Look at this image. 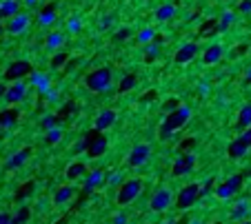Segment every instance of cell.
Listing matches in <instances>:
<instances>
[{
  "label": "cell",
  "instance_id": "obj_7",
  "mask_svg": "<svg viewBox=\"0 0 251 224\" xmlns=\"http://www.w3.org/2000/svg\"><path fill=\"white\" fill-rule=\"evenodd\" d=\"M196 167V153H183L174 162V176H187Z\"/></svg>",
  "mask_w": 251,
  "mask_h": 224
},
{
  "label": "cell",
  "instance_id": "obj_47",
  "mask_svg": "<svg viewBox=\"0 0 251 224\" xmlns=\"http://www.w3.org/2000/svg\"><path fill=\"white\" fill-rule=\"evenodd\" d=\"M247 82H249V85H251V69H249V71H247Z\"/></svg>",
  "mask_w": 251,
  "mask_h": 224
},
{
  "label": "cell",
  "instance_id": "obj_39",
  "mask_svg": "<svg viewBox=\"0 0 251 224\" xmlns=\"http://www.w3.org/2000/svg\"><path fill=\"white\" fill-rule=\"evenodd\" d=\"M178 107H180V102L176 100V98H169V100L164 102V109H167V111H176Z\"/></svg>",
  "mask_w": 251,
  "mask_h": 224
},
{
  "label": "cell",
  "instance_id": "obj_46",
  "mask_svg": "<svg viewBox=\"0 0 251 224\" xmlns=\"http://www.w3.org/2000/svg\"><path fill=\"white\" fill-rule=\"evenodd\" d=\"M116 224H127V218H125V215H118V218H116Z\"/></svg>",
  "mask_w": 251,
  "mask_h": 224
},
{
  "label": "cell",
  "instance_id": "obj_51",
  "mask_svg": "<svg viewBox=\"0 0 251 224\" xmlns=\"http://www.w3.org/2000/svg\"><path fill=\"white\" fill-rule=\"evenodd\" d=\"M164 224H176V222H164Z\"/></svg>",
  "mask_w": 251,
  "mask_h": 224
},
{
  "label": "cell",
  "instance_id": "obj_5",
  "mask_svg": "<svg viewBox=\"0 0 251 224\" xmlns=\"http://www.w3.org/2000/svg\"><path fill=\"white\" fill-rule=\"evenodd\" d=\"M142 189V182L138 180V178H134V180H127L125 184L118 189V204H129V202H134L136 198H138V193H140Z\"/></svg>",
  "mask_w": 251,
  "mask_h": 224
},
{
  "label": "cell",
  "instance_id": "obj_31",
  "mask_svg": "<svg viewBox=\"0 0 251 224\" xmlns=\"http://www.w3.org/2000/svg\"><path fill=\"white\" fill-rule=\"evenodd\" d=\"M231 22H233V14H231V11H227V14L222 16L220 22H218V31H225V29H227Z\"/></svg>",
  "mask_w": 251,
  "mask_h": 224
},
{
  "label": "cell",
  "instance_id": "obj_24",
  "mask_svg": "<svg viewBox=\"0 0 251 224\" xmlns=\"http://www.w3.org/2000/svg\"><path fill=\"white\" fill-rule=\"evenodd\" d=\"M251 124V105H245L240 109V113H238V127L240 129H247Z\"/></svg>",
  "mask_w": 251,
  "mask_h": 224
},
{
  "label": "cell",
  "instance_id": "obj_8",
  "mask_svg": "<svg viewBox=\"0 0 251 224\" xmlns=\"http://www.w3.org/2000/svg\"><path fill=\"white\" fill-rule=\"evenodd\" d=\"M24 95H27V85L20 82V80H16L11 87H7L5 102H9V105H18V102L24 100Z\"/></svg>",
  "mask_w": 251,
  "mask_h": 224
},
{
  "label": "cell",
  "instance_id": "obj_9",
  "mask_svg": "<svg viewBox=\"0 0 251 224\" xmlns=\"http://www.w3.org/2000/svg\"><path fill=\"white\" fill-rule=\"evenodd\" d=\"M196 56H198V45L187 43V45H183V47H178L174 60H176V65H187V62H191Z\"/></svg>",
  "mask_w": 251,
  "mask_h": 224
},
{
  "label": "cell",
  "instance_id": "obj_34",
  "mask_svg": "<svg viewBox=\"0 0 251 224\" xmlns=\"http://www.w3.org/2000/svg\"><path fill=\"white\" fill-rule=\"evenodd\" d=\"M247 213H249V209H247V204H245V202H240V204H238V209H233L231 218H233V220H238V218H242V215H247Z\"/></svg>",
  "mask_w": 251,
  "mask_h": 224
},
{
  "label": "cell",
  "instance_id": "obj_18",
  "mask_svg": "<svg viewBox=\"0 0 251 224\" xmlns=\"http://www.w3.org/2000/svg\"><path fill=\"white\" fill-rule=\"evenodd\" d=\"M56 2H49V5H45V9L38 14V20H40V24H51L53 20H56Z\"/></svg>",
  "mask_w": 251,
  "mask_h": 224
},
{
  "label": "cell",
  "instance_id": "obj_15",
  "mask_svg": "<svg viewBox=\"0 0 251 224\" xmlns=\"http://www.w3.org/2000/svg\"><path fill=\"white\" fill-rule=\"evenodd\" d=\"M247 151H249V144H247L242 138L231 140V144H229V149H227L229 157H233V160H238V157H242Z\"/></svg>",
  "mask_w": 251,
  "mask_h": 224
},
{
  "label": "cell",
  "instance_id": "obj_43",
  "mask_svg": "<svg viewBox=\"0 0 251 224\" xmlns=\"http://www.w3.org/2000/svg\"><path fill=\"white\" fill-rule=\"evenodd\" d=\"M0 224H11V215L9 213H0Z\"/></svg>",
  "mask_w": 251,
  "mask_h": 224
},
{
  "label": "cell",
  "instance_id": "obj_25",
  "mask_svg": "<svg viewBox=\"0 0 251 224\" xmlns=\"http://www.w3.org/2000/svg\"><path fill=\"white\" fill-rule=\"evenodd\" d=\"M218 31V20L216 18H211V20H205L203 24H200V36H213Z\"/></svg>",
  "mask_w": 251,
  "mask_h": 224
},
{
  "label": "cell",
  "instance_id": "obj_44",
  "mask_svg": "<svg viewBox=\"0 0 251 224\" xmlns=\"http://www.w3.org/2000/svg\"><path fill=\"white\" fill-rule=\"evenodd\" d=\"M5 93H7V85L0 82V100H5Z\"/></svg>",
  "mask_w": 251,
  "mask_h": 224
},
{
  "label": "cell",
  "instance_id": "obj_2",
  "mask_svg": "<svg viewBox=\"0 0 251 224\" xmlns=\"http://www.w3.org/2000/svg\"><path fill=\"white\" fill-rule=\"evenodd\" d=\"M82 144H85V153L89 157H100L107 151V135H102L100 129H91L85 134Z\"/></svg>",
  "mask_w": 251,
  "mask_h": 224
},
{
  "label": "cell",
  "instance_id": "obj_28",
  "mask_svg": "<svg viewBox=\"0 0 251 224\" xmlns=\"http://www.w3.org/2000/svg\"><path fill=\"white\" fill-rule=\"evenodd\" d=\"M34 182H24V184L23 186H20V189L18 191H16V202H20V200H24V198H27V196H31V193H34Z\"/></svg>",
  "mask_w": 251,
  "mask_h": 224
},
{
  "label": "cell",
  "instance_id": "obj_11",
  "mask_svg": "<svg viewBox=\"0 0 251 224\" xmlns=\"http://www.w3.org/2000/svg\"><path fill=\"white\" fill-rule=\"evenodd\" d=\"M149 151L151 149L147 147V144H138V147H134L131 153H129V164L131 167H142V164L149 160Z\"/></svg>",
  "mask_w": 251,
  "mask_h": 224
},
{
  "label": "cell",
  "instance_id": "obj_29",
  "mask_svg": "<svg viewBox=\"0 0 251 224\" xmlns=\"http://www.w3.org/2000/svg\"><path fill=\"white\" fill-rule=\"evenodd\" d=\"M100 180H102V171H91V176H89L87 184H85V196H87V193H91L93 186H96Z\"/></svg>",
  "mask_w": 251,
  "mask_h": 224
},
{
  "label": "cell",
  "instance_id": "obj_49",
  "mask_svg": "<svg viewBox=\"0 0 251 224\" xmlns=\"http://www.w3.org/2000/svg\"><path fill=\"white\" fill-rule=\"evenodd\" d=\"M34 2H36V0H27V5H34Z\"/></svg>",
  "mask_w": 251,
  "mask_h": 224
},
{
  "label": "cell",
  "instance_id": "obj_33",
  "mask_svg": "<svg viewBox=\"0 0 251 224\" xmlns=\"http://www.w3.org/2000/svg\"><path fill=\"white\" fill-rule=\"evenodd\" d=\"M60 122V118H58V115H47V118H45L43 120V127H45V129H53V127H56V124H58Z\"/></svg>",
  "mask_w": 251,
  "mask_h": 224
},
{
  "label": "cell",
  "instance_id": "obj_42",
  "mask_svg": "<svg viewBox=\"0 0 251 224\" xmlns=\"http://www.w3.org/2000/svg\"><path fill=\"white\" fill-rule=\"evenodd\" d=\"M240 138L245 140V142H247V144H249V147H251V124H249V127H247L245 131H242V135H240Z\"/></svg>",
  "mask_w": 251,
  "mask_h": 224
},
{
  "label": "cell",
  "instance_id": "obj_50",
  "mask_svg": "<svg viewBox=\"0 0 251 224\" xmlns=\"http://www.w3.org/2000/svg\"><path fill=\"white\" fill-rule=\"evenodd\" d=\"M2 31H5V27H2V24H0V34H2Z\"/></svg>",
  "mask_w": 251,
  "mask_h": 224
},
{
  "label": "cell",
  "instance_id": "obj_26",
  "mask_svg": "<svg viewBox=\"0 0 251 224\" xmlns=\"http://www.w3.org/2000/svg\"><path fill=\"white\" fill-rule=\"evenodd\" d=\"M85 171H87V167H85L82 162H73V164L67 167V178L69 180H76V178H80Z\"/></svg>",
  "mask_w": 251,
  "mask_h": 224
},
{
  "label": "cell",
  "instance_id": "obj_1",
  "mask_svg": "<svg viewBox=\"0 0 251 224\" xmlns=\"http://www.w3.org/2000/svg\"><path fill=\"white\" fill-rule=\"evenodd\" d=\"M111 80H114L111 69L98 67V69H93L91 73H87V78H85V87H87L89 91H93V93H102V91H107L111 87Z\"/></svg>",
  "mask_w": 251,
  "mask_h": 224
},
{
  "label": "cell",
  "instance_id": "obj_3",
  "mask_svg": "<svg viewBox=\"0 0 251 224\" xmlns=\"http://www.w3.org/2000/svg\"><path fill=\"white\" fill-rule=\"evenodd\" d=\"M31 73H34V67H31L29 60H16V62H11L9 67H7L5 80L16 82V80H23V78L31 76Z\"/></svg>",
  "mask_w": 251,
  "mask_h": 224
},
{
  "label": "cell",
  "instance_id": "obj_19",
  "mask_svg": "<svg viewBox=\"0 0 251 224\" xmlns=\"http://www.w3.org/2000/svg\"><path fill=\"white\" fill-rule=\"evenodd\" d=\"M73 193H76L73 186H60V189L56 191V196H53V202H56V204H65V202H69L73 198Z\"/></svg>",
  "mask_w": 251,
  "mask_h": 224
},
{
  "label": "cell",
  "instance_id": "obj_48",
  "mask_svg": "<svg viewBox=\"0 0 251 224\" xmlns=\"http://www.w3.org/2000/svg\"><path fill=\"white\" fill-rule=\"evenodd\" d=\"M238 224H251V222H249V220H242V222H238Z\"/></svg>",
  "mask_w": 251,
  "mask_h": 224
},
{
  "label": "cell",
  "instance_id": "obj_4",
  "mask_svg": "<svg viewBox=\"0 0 251 224\" xmlns=\"http://www.w3.org/2000/svg\"><path fill=\"white\" fill-rule=\"evenodd\" d=\"M189 115H191V111H189L187 107H178L176 111H169V113H167L162 127H167L169 131H178L189 122Z\"/></svg>",
  "mask_w": 251,
  "mask_h": 224
},
{
  "label": "cell",
  "instance_id": "obj_21",
  "mask_svg": "<svg viewBox=\"0 0 251 224\" xmlns=\"http://www.w3.org/2000/svg\"><path fill=\"white\" fill-rule=\"evenodd\" d=\"M29 153H31V149H23V151H18L16 156H11V160L7 162V169H16V167H20V164H24L27 157H29Z\"/></svg>",
  "mask_w": 251,
  "mask_h": 224
},
{
  "label": "cell",
  "instance_id": "obj_40",
  "mask_svg": "<svg viewBox=\"0 0 251 224\" xmlns=\"http://www.w3.org/2000/svg\"><path fill=\"white\" fill-rule=\"evenodd\" d=\"M238 11H240V14H249L251 11V0H242L240 5H238Z\"/></svg>",
  "mask_w": 251,
  "mask_h": 224
},
{
  "label": "cell",
  "instance_id": "obj_30",
  "mask_svg": "<svg viewBox=\"0 0 251 224\" xmlns=\"http://www.w3.org/2000/svg\"><path fill=\"white\" fill-rule=\"evenodd\" d=\"M156 38V34H154V29H142L140 34H138V40H140L142 45H149L151 40Z\"/></svg>",
  "mask_w": 251,
  "mask_h": 224
},
{
  "label": "cell",
  "instance_id": "obj_14",
  "mask_svg": "<svg viewBox=\"0 0 251 224\" xmlns=\"http://www.w3.org/2000/svg\"><path fill=\"white\" fill-rule=\"evenodd\" d=\"M114 122H116V111L105 109V111H100V113H98V118H96V129L105 131V129H109Z\"/></svg>",
  "mask_w": 251,
  "mask_h": 224
},
{
  "label": "cell",
  "instance_id": "obj_38",
  "mask_svg": "<svg viewBox=\"0 0 251 224\" xmlns=\"http://www.w3.org/2000/svg\"><path fill=\"white\" fill-rule=\"evenodd\" d=\"M191 147H196V140H193V138H187L183 144H180V153H189V149H191Z\"/></svg>",
  "mask_w": 251,
  "mask_h": 224
},
{
  "label": "cell",
  "instance_id": "obj_6",
  "mask_svg": "<svg viewBox=\"0 0 251 224\" xmlns=\"http://www.w3.org/2000/svg\"><path fill=\"white\" fill-rule=\"evenodd\" d=\"M200 198V186L198 184H187L184 189H180L178 198H176V206L183 211H187L189 206L196 204V200Z\"/></svg>",
  "mask_w": 251,
  "mask_h": 224
},
{
  "label": "cell",
  "instance_id": "obj_45",
  "mask_svg": "<svg viewBox=\"0 0 251 224\" xmlns=\"http://www.w3.org/2000/svg\"><path fill=\"white\" fill-rule=\"evenodd\" d=\"M109 24H111V18H105V20H102V22H100V29L109 27Z\"/></svg>",
  "mask_w": 251,
  "mask_h": 224
},
{
  "label": "cell",
  "instance_id": "obj_35",
  "mask_svg": "<svg viewBox=\"0 0 251 224\" xmlns=\"http://www.w3.org/2000/svg\"><path fill=\"white\" fill-rule=\"evenodd\" d=\"M63 43V36L60 34H49V38H47V47H58V45Z\"/></svg>",
  "mask_w": 251,
  "mask_h": 224
},
{
  "label": "cell",
  "instance_id": "obj_27",
  "mask_svg": "<svg viewBox=\"0 0 251 224\" xmlns=\"http://www.w3.org/2000/svg\"><path fill=\"white\" fill-rule=\"evenodd\" d=\"M29 218H31L29 206H20L18 213L11 218V224H27V220H29Z\"/></svg>",
  "mask_w": 251,
  "mask_h": 224
},
{
  "label": "cell",
  "instance_id": "obj_17",
  "mask_svg": "<svg viewBox=\"0 0 251 224\" xmlns=\"http://www.w3.org/2000/svg\"><path fill=\"white\" fill-rule=\"evenodd\" d=\"M220 58H222V45H211L203 53L205 65H216V62H220Z\"/></svg>",
  "mask_w": 251,
  "mask_h": 224
},
{
  "label": "cell",
  "instance_id": "obj_36",
  "mask_svg": "<svg viewBox=\"0 0 251 224\" xmlns=\"http://www.w3.org/2000/svg\"><path fill=\"white\" fill-rule=\"evenodd\" d=\"M131 36H134V29H131V27H122L120 31L116 34V40H127V38H131Z\"/></svg>",
  "mask_w": 251,
  "mask_h": 224
},
{
  "label": "cell",
  "instance_id": "obj_22",
  "mask_svg": "<svg viewBox=\"0 0 251 224\" xmlns=\"http://www.w3.org/2000/svg\"><path fill=\"white\" fill-rule=\"evenodd\" d=\"M242 182H245V176L236 173V176H231L227 182H225V186L229 189V193H238V191L242 189Z\"/></svg>",
  "mask_w": 251,
  "mask_h": 224
},
{
  "label": "cell",
  "instance_id": "obj_12",
  "mask_svg": "<svg viewBox=\"0 0 251 224\" xmlns=\"http://www.w3.org/2000/svg\"><path fill=\"white\" fill-rule=\"evenodd\" d=\"M31 18L27 14H16L14 18H9V22H7V31L9 34H23L24 29L29 27Z\"/></svg>",
  "mask_w": 251,
  "mask_h": 224
},
{
  "label": "cell",
  "instance_id": "obj_37",
  "mask_svg": "<svg viewBox=\"0 0 251 224\" xmlns=\"http://www.w3.org/2000/svg\"><path fill=\"white\" fill-rule=\"evenodd\" d=\"M60 140V129H56V127H53V129H49L47 131V142L51 144V142H58Z\"/></svg>",
  "mask_w": 251,
  "mask_h": 224
},
{
  "label": "cell",
  "instance_id": "obj_20",
  "mask_svg": "<svg viewBox=\"0 0 251 224\" xmlns=\"http://www.w3.org/2000/svg\"><path fill=\"white\" fill-rule=\"evenodd\" d=\"M174 16H176V5H162L156 9V20H160V22H167Z\"/></svg>",
  "mask_w": 251,
  "mask_h": 224
},
{
  "label": "cell",
  "instance_id": "obj_13",
  "mask_svg": "<svg viewBox=\"0 0 251 224\" xmlns=\"http://www.w3.org/2000/svg\"><path fill=\"white\" fill-rule=\"evenodd\" d=\"M20 118V111L16 109V107H9V109L0 111V129H9V127H14L16 122H18Z\"/></svg>",
  "mask_w": 251,
  "mask_h": 224
},
{
  "label": "cell",
  "instance_id": "obj_41",
  "mask_svg": "<svg viewBox=\"0 0 251 224\" xmlns=\"http://www.w3.org/2000/svg\"><path fill=\"white\" fill-rule=\"evenodd\" d=\"M69 29H71L73 34H78V31H80V20H78V18L69 20Z\"/></svg>",
  "mask_w": 251,
  "mask_h": 224
},
{
  "label": "cell",
  "instance_id": "obj_16",
  "mask_svg": "<svg viewBox=\"0 0 251 224\" xmlns=\"http://www.w3.org/2000/svg\"><path fill=\"white\" fill-rule=\"evenodd\" d=\"M16 14H20L18 0H2L0 2V18H14Z\"/></svg>",
  "mask_w": 251,
  "mask_h": 224
},
{
  "label": "cell",
  "instance_id": "obj_23",
  "mask_svg": "<svg viewBox=\"0 0 251 224\" xmlns=\"http://www.w3.org/2000/svg\"><path fill=\"white\" fill-rule=\"evenodd\" d=\"M136 82H138L136 73H127V76H122L120 85H118V91H120V93H125V91H131L136 87Z\"/></svg>",
  "mask_w": 251,
  "mask_h": 224
},
{
  "label": "cell",
  "instance_id": "obj_10",
  "mask_svg": "<svg viewBox=\"0 0 251 224\" xmlns=\"http://www.w3.org/2000/svg\"><path fill=\"white\" fill-rule=\"evenodd\" d=\"M171 204V193L167 189H158L154 193V198H151V202H149V206H151V211H164L167 206Z\"/></svg>",
  "mask_w": 251,
  "mask_h": 224
},
{
  "label": "cell",
  "instance_id": "obj_32",
  "mask_svg": "<svg viewBox=\"0 0 251 224\" xmlns=\"http://www.w3.org/2000/svg\"><path fill=\"white\" fill-rule=\"evenodd\" d=\"M67 60H69V56L65 51H60V53H56V56L51 58V65H53V67H63Z\"/></svg>",
  "mask_w": 251,
  "mask_h": 224
}]
</instances>
